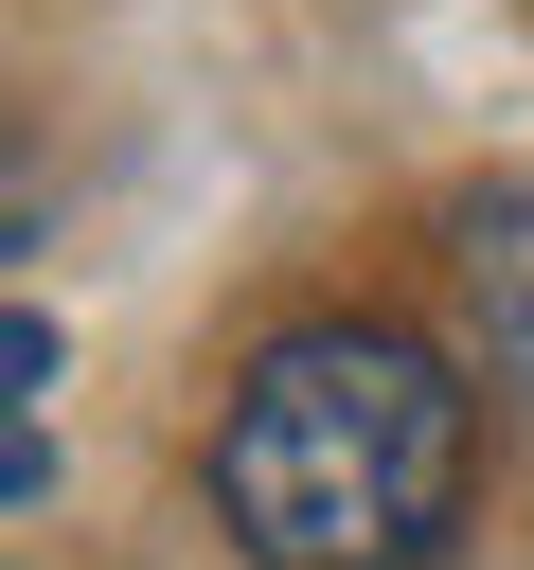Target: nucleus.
Wrapping results in <instances>:
<instances>
[{"label":"nucleus","mask_w":534,"mask_h":570,"mask_svg":"<svg viewBox=\"0 0 534 570\" xmlns=\"http://www.w3.org/2000/svg\"><path fill=\"white\" fill-rule=\"evenodd\" d=\"M481 481V392L409 321H285L214 410V517L249 570H427Z\"/></svg>","instance_id":"obj_1"},{"label":"nucleus","mask_w":534,"mask_h":570,"mask_svg":"<svg viewBox=\"0 0 534 570\" xmlns=\"http://www.w3.org/2000/svg\"><path fill=\"white\" fill-rule=\"evenodd\" d=\"M445 303H463V356H481V392L534 428V178L463 196V232H445Z\"/></svg>","instance_id":"obj_2"},{"label":"nucleus","mask_w":534,"mask_h":570,"mask_svg":"<svg viewBox=\"0 0 534 570\" xmlns=\"http://www.w3.org/2000/svg\"><path fill=\"white\" fill-rule=\"evenodd\" d=\"M36 392H53V321H36V303H0V499H36V481H53Z\"/></svg>","instance_id":"obj_3"}]
</instances>
